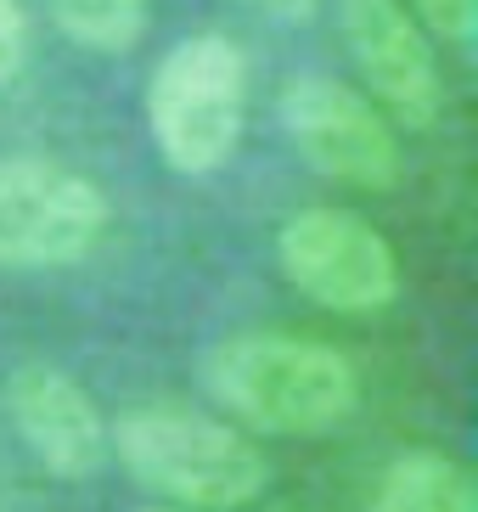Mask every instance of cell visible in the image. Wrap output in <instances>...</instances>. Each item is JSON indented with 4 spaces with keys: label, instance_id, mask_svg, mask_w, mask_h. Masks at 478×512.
<instances>
[{
    "label": "cell",
    "instance_id": "11",
    "mask_svg": "<svg viewBox=\"0 0 478 512\" xmlns=\"http://www.w3.org/2000/svg\"><path fill=\"white\" fill-rule=\"evenodd\" d=\"M411 6H417L422 29H434L450 46H467L478 29V0H411Z\"/></svg>",
    "mask_w": 478,
    "mask_h": 512
},
{
    "label": "cell",
    "instance_id": "2",
    "mask_svg": "<svg viewBox=\"0 0 478 512\" xmlns=\"http://www.w3.org/2000/svg\"><path fill=\"white\" fill-rule=\"evenodd\" d=\"M107 451H119L124 473L152 496L192 512L248 507L270 484V462L254 439L220 417L186 406H141L107 428Z\"/></svg>",
    "mask_w": 478,
    "mask_h": 512
},
{
    "label": "cell",
    "instance_id": "9",
    "mask_svg": "<svg viewBox=\"0 0 478 512\" xmlns=\"http://www.w3.org/2000/svg\"><path fill=\"white\" fill-rule=\"evenodd\" d=\"M366 512H478V490L462 462L439 451H405L383 467Z\"/></svg>",
    "mask_w": 478,
    "mask_h": 512
},
{
    "label": "cell",
    "instance_id": "12",
    "mask_svg": "<svg viewBox=\"0 0 478 512\" xmlns=\"http://www.w3.org/2000/svg\"><path fill=\"white\" fill-rule=\"evenodd\" d=\"M29 62V12L23 0H0V85H12Z\"/></svg>",
    "mask_w": 478,
    "mask_h": 512
},
{
    "label": "cell",
    "instance_id": "10",
    "mask_svg": "<svg viewBox=\"0 0 478 512\" xmlns=\"http://www.w3.org/2000/svg\"><path fill=\"white\" fill-rule=\"evenodd\" d=\"M57 29L85 51H130L147 34V0H45Z\"/></svg>",
    "mask_w": 478,
    "mask_h": 512
},
{
    "label": "cell",
    "instance_id": "8",
    "mask_svg": "<svg viewBox=\"0 0 478 512\" xmlns=\"http://www.w3.org/2000/svg\"><path fill=\"white\" fill-rule=\"evenodd\" d=\"M6 411H12L17 439L40 456L45 473L90 479L107 462V417L57 366H23L6 383Z\"/></svg>",
    "mask_w": 478,
    "mask_h": 512
},
{
    "label": "cell",
    "instance_id": "3",
    "mask_svg": "<svg viewBox=\"0 0 478 512\" xmlns=\"http://www.w3.org/2000/svg\"><path fill=\"white\" fill-rule=\"evenodd\" d=\"M248 124V57L231 34H186L147 85L152 147L175 175H214Z\"/></svg>",
    "mask_w": 478,
    "mask_h": 512
},
{
    "label": "cell",
    "instance_id": "6",
    "mask_svg": "<svg viewBox=\"0 0 478 512\" xmlns=\"http://www.w3.org/2000/svg\"><path fill=\"white\" fill-rule=\"evenodd\" d=\"M282 130L299 158L338 186L389 192L400 181V141L372 96L332 74H299L282 85Z\"/></svg>",
    "mask_w": 478,
    "mask_h": 512
},
{
    "label": "cell",
    "instance_id": "14",
    "mask_svg": "<svg viewBox=\"0 0 478 512\" xmlns=\"http://www.w3.org/2000/svg\"><path fill=\"white\" fill-rule=\"evenodd\" d=\"M147 512H192V507H147Z\"/></svg>",
    "mask_w": 478,
    "mask_h": 512
},
{
    "label": "cell",
    "instance_id": "7",
    "mask_svg": "<svg viewBox=\"0 0 478 512\" xmlns=\"http://www.w3.org/2000/svg\"><path fill=\"white\" fill-rule=\"evenodd\" d=\"M349 57H355L377 113L405 130H428L445 113V79L434 62V40L400 0H338Z\"/></svg>",
    "mask_w": 478,
    "mask_h": 512
},
{
    "label": "cell",
    "instance_id": "13",
    "mask_svg": "<svg viewBox=\"0 0 478 512\" xmlns=\"http://www.w3.org/2000/svg\"><path fill=\"white\" fill-rule=\"evenodd\" d=\"M248 12L270 17V23H310L321 12V0H242Z\"/></svg>",
    "mask_w": 478,
    "mask_h": 512
},
{
    "label": "cell",
    "instance_id": "1",
    "mask_svg": "<svg viewBox=\"0 0 478 512\" xmlns=\"http://www.w3.org/2000/svg\"><path fill=\"white\" fill-rule=\"evenodd\" d=\"M203 389L254 434H332L360 406V377L344 349L293 332H237L203 355Z\"/></svg>",
    "mask_w": 478,
    "mask_h": 512
},
{
    "label": "cell",
    "instance_id": "5",
    "mask_svg": "<svg viewBox=\"0 0 478 512\" xmlns=\"http://www.w3.org/2000/svg\"><path fill=\"white\" fill-rule=\"evenodd\" d=\"M276 254L287 282L327 310L372 316L400 299V259L389 237L355 209H338V203L299 209L276 237Z\"/></svg>",
    "mask_w": 478,
    "mask_h": 512
},
{
    "label": "cell",
    "instance_id": "4",
    "mask_svg": "<svg viewBox=\"0 0 478 512\" xmlns=\"http://www.w3.org/2000/svg\"><path fill=\"white\" fill-rule=\"evenodd\" d=\"M107 231L102 186L57 164L12 152L0 158V271H57L85 259Z\"/></svg>",
    "mask_w": 478,
    "mask_h": 512
}]
</instances>
